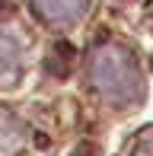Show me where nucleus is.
Returning a JSON list of instances; mask_svg holds the SVG:
<instances>
[{"mask_svg": "<svg viewBox=\"0 0 153 156\" xmlns=\"http://www.w3.org/2000/svg\"><path fill=\"white\" fill-rule=\"evenodd\" d=\"M26 137H23V127L13 115H6V108H0V156H16L23 150Z\"/></svg>", "mask_w": 153, "mask_h": 156, "instance_id": "nucleus-4", "label": "nucleus"}, {"mask_svg": "<svg viewBox=\"0 0 153 156\" xmlns=\"http://www.w3.org/2000/svg\"><path fill=\"white\" fill-rule=\"evenodd\" d=\"M89 86L109 105H137L144 99V80L134 54L128 48L105 41L89 58Z\"/></svg>", "mask_w": 153, "mask_h": 156, "instance_id": "nucleus-1", "label": "nucleus"}, {"mask_svg": "<svg viewBox=\"0 0 153 156\" xmlns=\"http://www.w3.org/2000/svg\"><path fill=\"white\" fill-rule=\"evenodd\" d=\"M70 156H99V153H96V147H93V144H80Z\"/></svg>", "mask_w": 153, "mask_h": 156, "instance_id": "nucleus-7", "label": "nucleus"}, {"mask_svg": "<svg viewBox=\"0 0 153 156\" xmlns=\"http://www.w3.org/2000/svg\"><path fill=\"white\" fill-rule=\"evenodd\" d=\"M70 61H73V48L67 41H54L51 45V54H48V70L54 76H67L70 73Z\"/></svg>", "mask_w": 153, "mask_h": 156, "instance_id": "nucleus-5", "label": "nucleus"}, {"mask_svg": "<svg viewBox=\"0 0 153 156\" xmlns=\"http://www.w3.org/2000/svg\"><path fill=\"white\" fill-rule=\"evenodd\" d=\"M0 6H3V10H6V0H0Z\"/></svg>", "mask_w": 153, "mask_h": 156, "instance_id": "nucleus-8", "label": "nucleus"}, {"mask_svg": "<svg viewBox=\"0 0 153 156\" xmlns=\"http://www.w3.org/2000/svg\"><path fill=\"white\" fill-rule=\"evenodd\" d=\"M19 41L13 35H0V86H13L19 80Z\"/></svg>", "mask_w": 153, "mask_h": 156, "instance_id": "nucleus-3", "label": "nucleus"}, {"mask_svg": "<svg viewBox=\"0 0 153 156\" xmlns=\"http://www.w3.org/2000/svg\"><path fill=\"white\" fill-rule=\"evenodd\" d=\"M134 156H153V137L141 140V147H137V150H134Z\"/></svg>", "mask_w": 153, "mask_h": 156, "instance_id": "nucleus-6", "label": "nucleus"}, {"mask_svg": "<svg viewBox=\"0 0 153 156\" xmlns=\"http://www.w3.org/2000/svg\"><path fill=\"white\" fill-rule=\"evenodd\" d=\"M32 10L51 26H70L86 16L89 0H29Z\"/></svg>", "mask_w": 153, "mask_h": 156, "instance_id": "nucleus-2", "label": "nucleus"}]
</instances>
